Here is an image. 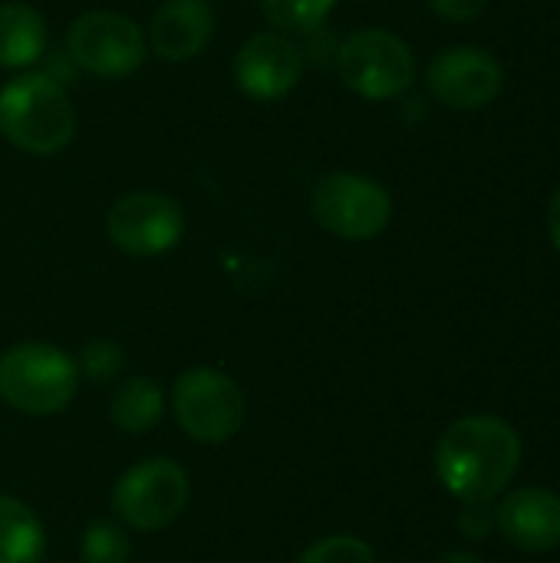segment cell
<instances>
[{"label": "cell", "mask_w": 560, "mask_h": 563, "mask_svg": "<svg viewBox=\"0 0 560 563\" xmlns=\"http://www.w3.org/2000/svg\"><path fill=\"white\" fill-rule=\"evenodd\" d=\"M426 82L442 106L475 112L498 99L505 86V69L482 46H452L429 63Z\"/></svg>", "instance_id": "30bf717a"}, {"label": "cell", "mask_w": 560, "mask_h": 563, "mask_svg": "<svg viewBox=\"0 0 560 563\" xmlns=\"http://www.w3.org/2000/svg\"><path fill=\"white\" fill-rule=\"evenodd\" d=\"M46 53V23L30 3H0V69H26Z\"/></svg>", "instance_id": "9a60e30c"}, {"label": "cell", "mask_w": 560, "mask_h": 563, "mask_svg": "<svg viewBox=\"0 0 560 563\" xmlns=\"http://www.w3.org/2000/svg\"><path fill=\"white\" fill-rule=\"evenodd\" d=\"M429 7L449 23H469L485 13L488 0H429Z\"/></svg>", "instance_id": "7402d4cb"}, {"label": "cell", "mask_w": 560, "mask_h": 563, "mask_svg": "<svg viewBox=\"0 0 560 563\" xmlns=\"http://www.w3.org/2000/svg\"><path fill=\"white\" fill-rule=\"evenodd\" d=\"M76 369L89 386H109L125 369V350L116 340H89L76 356Z\"/></svg>", "instance_id": "d6986e66"}, {"label": "cell", "mask_w": 560, "mask_h": 563, "mask_svg": "<svg viewBox=\"0 0 560 563\" xmlns=\"http://www.w3.org/2000/svg\"><path fill=\"white\" fill-rule=\"evenodd\" d=\"M459 528L465 538L472 541H482L492 528H495V511H492V501H469L462 518H459Z\"/></svg>", "instance_id": "44dd1931"}, {"label": "cell", "mask_w": 560, "mask_h": 563, "mask_svg": "<svg viewBox=\"0 0 560 563\" xmlns=\"http://www.w3.org/2000/svg\"><path fill=\"white\" fill-rule=\"evenodd\" d=\"M168 409L162 386L152 376H129L109 396V422L125 435L152 432Z\"/></svg>", "instance_id": "5bb4252c"}, {"label": "cell", "mask_w": 560, "mask_h": 563, "mask_svg": "<svg viewBox=\"0 0 560 563\" xmlns=\"http://www.w3.org/2000/svg\"><path fill=\"white\" fill-rule=\"evenodd\" d=\"M548 234L560 254V188L551 195V205H548Z\"/></svg>", "instance_id": "603a6c76"}, {"label": "cell", "mask_w": 560, "mask_h": 563, "mask_svg": "<svg viewBox=\"0 0 560 563\" xmlns=\"http://www.w3.org/2000/svg\"><path fill=\"white\" fill-rule=\"evenodd\" d=\"M297 563H376V551L356 534H327L304 548Z\"/></svg>", "instance_id": "ffe728a7"}, {"label": "cell", "mask_w": 560, "mask_h": 563, "mask_svg": "<svg viewBox=\"0 0 560 563\" xmlns=\"http://www.w3.org/2000/svg\"><path fill=\"white\" fill-rule=\"evenodd\" d=\"M76 360L53 343H17L0 353V399L20 416H59L79 393Z\"/></svg>", "instance_id": "3957f363"}, {"label": "cell", "mask_w": 560, "mask_h": 563, "mask_svg": "<svg viewBox=\"0 0 560 563\" xmlns=\"http://www.w3.org/2000/svg\"><path fill=\"white\" fill-rule=\"evenodd\" d=\"M46 528L36 511L13 498L0 495V563H43Z\"/></svg>", "instance_id": "2e32d148"}, {"label": "cell", "mask_w": 560, "mask_h": 563, "mask_svg": "<svg viewBox=\"0 0 560 563\" xmlns=\"http://www.w3.org/2000/svg\"><path fill=\"white\" fill-rule=\"evenodd\" d=\"M436 563H482L475 554H469V551H449V554H442Z\"/></svg>", "instance_id": "cb8c5ba5"}, {"label": "cell", "mask_w": 560, "mask_h": 563, "mask_svg": "<svg viewBox=\"0 0 560 563\" xmlns=\"http://www.w3.org/2000/svg\"><path fill=\"white\" fill-rule=\"evenodd\" d=\"M521 465L518 432L495 416H469L446 429L436 445V475L462 505L502 495Z\"/></svg>", "instance_id": "6da1fadb"}, {"label": "cell", "mask_w": 560, "mask_h": 563, "mask_svg": "<svg viewBox=\"0 0 560 563\" xmlns=\"http://www.w3.org/2000/svg\"><path fill=\"white\" fill-rule=\"evenodd\" d=\"M495 528L528 554L560 548V495L551 488H518L495 508Z\"/></svg>", "instance_id": "7c38bea8"}, {"label": "cell", "mask_w": 560, "mask_h": 563, "mask_svg": "<svg viewBox=\"0 0 560 563\" xmlns=\"http://www.w3.org/2000/svg\"><path fill=\"white\" fill-rule=\"evenodd\" d=\"M0 132L30 155H56L76 132V109L53 76L20 73L0 89Z\"/></svg>", "instance_id": "7a4b0ae2"}, {"label": "cell", "mask_w": 560, "mask_h": 563, "mask_svg": "<svg viewBox=\"0 0 560 563\" xmlns=\"http://www.w3.org/2000/svg\"><path fill=\"white\" fill-rule=\"evenodd\" d=\"M109 241L129 257H162L185 234V211L162 191H132L106 214Z\"/></svg>", "instance_id": "9c48e42d"}, {"label": "cell", "mask_w": 560, "mask_h": 563, "mask_svg": "<svg viewBox=\"0 0 560 563\" xmlns=\"http://www.w3.org/2000/svg\"><path fill=\"white\" fill-rule=\"evenodd\" d=\"M310 214L323 231L343 241H373L393 221V198L376 178L330 172L314 185Z\"/></svg>", "instance_id": "52a82bcc"}, {"label": "cell", "mask_w": 560, "mask_h": 563, "mask_svg": "<svg viewBox=\"0 0 560 563\" xmlns=\"http://www.w3.org/2000/svg\"><path fill=\"white\" fill-rule=\"evenodd\" d=\"M215 33V10L208 0H165L149 23V46L168 63L195 59Z\"/></svg>", "instance_id": "4fadbf2b"}, {"label": "cell", "mask_w": 560, "mask_h": 563, "mask_svg": "<svg viewBox=\"0 0 560 563\" xmlns=\"http://www.w3.org/2000/svg\"><path fill=\"white\" fill-rule=\"evenodd\" d=\"M337 73L347 89L370 102L403 96L416 79V56L403 36L383 26H366L347 36L337 49Z\"/></svg>", "instance_id": "8992f818"}, {"label": "cell", "mask_w": 560, "mask_h": 563, "mask_svg": "<svg viewBox=\"0 0 560 563\" xmlns=\"http://www.w3.org/2000/svg\"><path fill=\"white\" fill-rule=\"evenodd\" d=\"M172 416L178 429L198 445L231 442L248 419V399L241 386L215 366L185 369L172 386Z\"/></svg>", "instance_id": "5b68a950"}, {"label": "cell", "mask_w": 560, "mask_h": 563, "mask_svg": "<svg viewBox=\"0 0 560 563\" xmlns=\"http://www.w3.org/2000/svg\"><path fill=\"white\" fill-rule=\"evenodd\" d=\"M191 501L188 472L165 455L135 462L112 485V515L129 531L155 534L175 525Z\"/></svg>", "instance_id": "277c9868"}, {"label": "cell", "mask_w": 560, "mask_h": 563, "mask_svg": "<svg viewBox=\"0 0 560 563\" xmlns=\"http://www.w3.org/2000/svg\"><path fill=\"white\" fill-rule=\"evenodd\" d=\"M304 73V53L284 33H254L234 56V82L257 102L284 99Z\"/></svg>", "instance_id": "8fae6325"}, {"label": "cell", "mask_w": 560, "mask_h": 563, "mask_svg": "<svg viewBox=\"0 0 560 563\" xmlns=\"http://www.w3.org/2000/svg\"><path fill=\"white\" fill-rule=\"evenodd\" d=\"M66 53L89 76L125 79L145 63V33L122 13L92 10L73 20L66 33Z\"/></svg>", "instance_id": "ba28073f"}, {"label": "cell", "mask_w": 560, "mask_h": 563, "mask_svg": "<svg viewBox=\"0 0 560 563\" xmlns=\"http://www.w3.org/2000/svg\"><path fill=\"white\" fill-rule=\"evenodd\" d=\"M340 0H261L264 16L287 33H310L317 30Z\"/></svg>", "instance_id": "ac0fdd59"}, {"label": "cell", "mask_w": 560, "mask_h": 563, "mask_svg": "<svg viewBox=\"0 0 560 563\" xmlns=\"http://www.w3.org/2000/svg\"><path fill=\"white\" fill-rule=\"evenodd\" d=\"M83 563H132V538L129 528L116 518H96L86 525L79 538Z\"/></svg>", "instance_id": "e0dca14e"}]
</instances>
